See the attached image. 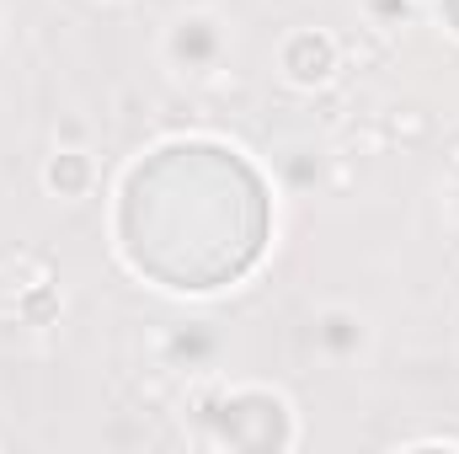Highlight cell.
<instances>
[{
    "instance_id": "obj_3",
    "label": "cell",
    "mask_w": 459,
    "mask_h": 454,
    "mask_svg": "<svg viewBox=\"0 0 459 454\" xmlns=\"http://www.w3.org/2000/svg\"><path fill=\"white\" fill-rule=\"evenodd\" d=\"M177 54H182V59H209V54H214V32H209L204 22H193V27L177 38Z\"/></svg>"
},
{
    "instance_id": "obj_2",
    "label": "cell",
    "mask_w": 459,
    "mask_h": 454,
    "mask_svg": "<svg viewBox=\"0 0 459 454\" xmlns=\"http://www.w3.org/2000/svg\"><path fill=\"white\" fill-rule=\"evenodd\" d=\"M289 70H294L299 81L326 75V70H332V43H326V38H299V43L289 48Z\"/></svg>"
},
{
    "instance_id": "obj_1",
    "label": "cell",
    "mask_w": 459,
    "mask_h": 454,
    "mask_svg": "<svg viewBox=\"0 0 459 454\" xmlns=\"http://www.w3.org/2000/svg\"><path fill=\"white\" fill-rule=\"evenodd\" d=\"M267 240L256 171L220 144H171L128 177L123 246L171 289L240 278Z\"/></svg>"
},
{
    "instance_id": "obj_5",
    "label": "cell",
    "mask_w": 459,
    "mask_h": 454,
    "mask_svg": "<svg viewBox=\"0 0 459 454\" xmlns=\"http://www.w3.org/2000/svg\"><path fill=\"white\" fill-rule=\"evenodd\" d=\"M444 11H449V22L459 27V0H444Z\"/></svg>"
},
{
    "instance_id": "obj_4",
    "label": "cell",
    "mask_w": 459,
    "mask_h": 454,
    "mask_svg": "<svg viewBox=\"0 0 459 454\" xmlns=\"http://www.w3.org/2000/svg\"><path fill=\"white\" fill-rule=\"evenodd\" d=\"M48 177H54V188H81V177H86V166H81V161H65V166H54Z\"/></svg>"
}]
</instances>
